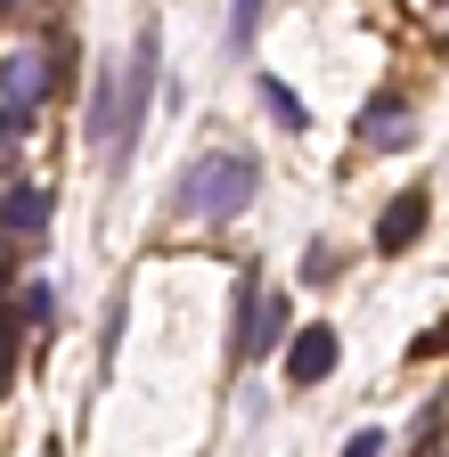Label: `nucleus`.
I'll use <instances>...</instances> for the list:
<instances>
[{
  "mask_svg": "<svg viewBox=\"0 0 449 457\" xmlns=\"http://www.w3.org/2000/svg\"><path fill=\"white\" fill-rule=\"evenodd\" d=\"M335 360H344V335H335V327H295V343H287V384H327Z\"/></svg>",
  "mask_w": 449,
  "mask_h": 457,
  "instance_id": "obj_4",
  "label": "nucleus"
},
{
  "mask_svg": "<svg viewBox=\"0 0 449 457\" xmlns=\"http://www.w3.org/2000/svg\"><path fill=\"white\" fill-rule=\"evenodd\" d=\"M33 90H41V57H9V74H0V106H33Z\"/></svg>",
  "mask_w": 449,
  "mask_h": 457,
  "instance_id": "obj_8",
  "label": "nucleus"
},
{
  "mask_svg": "<svg viewBox=\"0 0 449 457\" xmlns=\"http://www.w3.org/2000/svg\"><path fill=\"white\" fill-rule=\"evenodd\" d=\"M287 295H262V278L237 286V360H270L278 343H287Z\"/></svg>",
  "mask_w": 449,
  "mask_h": 457,
  "instance_id": "obj_3",
  "label": "nucleus"
},
{
  "mask_svg": "<svg viewBox=\"0 0 449 457\" xmlns=\"http://www.w3.org/2000/svg\"><path fill=\"white\" fill-rule=\"evenodd\" d=\"M262 9H270V0H237V9H229V49H237V57L254 49V25H262Z\"/></svg>",
  "mask_w": 449,
  "mask_h": 457,
  "instance_id": "obj_10",
  "label": "nucleus"
},
{
  "mask_svg": "<svg viewBox=\"0 0 449 457\" xmlns=\"http://www.w3.org/2000/svg\"><path fill=\"white\" fill-rule=\"evenodd\" d=\"M49 311H58V295H49V286H25V327H41Z\"/></svg>",
  "mask_w": 449,
  "mask_h": 457,
  "instance_id": "obj_11",
  "label": "nucleus"
},
{
  "mask_svg": "<svg viewBox=\"0 0 449 457\" xmlns=\"http://www.w3.org/2000/svg\"><path fill=\"white\" fill-rule=\"evenodd\" d=\"M425 220H433V196H425V188H409L401 204L376 220V245H384V253H409V245L425 237Z\"/></svg>",
  "mask_w": 449,
  "mask_h": 457,
  "instance_id": "obj_5",
  "label": "nucleus"
},
{
  "mask_svg": "<svg viewBox=\"0 0 449 457\" xmlns=\"http://www.w3.org/2000/svg\"><path fill=\"white\" fill-rule=\"evenodd\" d=\"M303 278H311V286H327V278H335V253H327V245H311V253H303Z\"/></svg>",
  "mask_w": 449,
  "mask_h": 457,
  "instance_id": "obj_12",
  "label": "nucleus"
},
{
  "mask_svg": "<svg viewBox=\"0 0 449 457\" xmlns=\"http://www.w3.org/2000/svg\"><path fill=\"white\" fill-rule=\"evenodd\" d=\"M254 188H262V163H254L245 147H212V155H196V163L180 171L172 204H180L188 220H237V212L254 204Z\"/></svg>",
  "mask_w": 449,
  "mask_h": 457,
  "instance_id": "obj_1",
  "label": "nucleus"
},
{
  "mask_svg": "<svg viewBox=\"0 0 449 457\" xmlns=\"http://www.w3.org/2000/svg\"><path fill=\"white\" fill-rule=\"evenodd\" d=\"M344 457H392V441H384V433L368 425V433H352V449H344Z\"/></svg>",
  "mask_w": 449,
  "mask_h": 457,
  "instance_id": "obj_13",
  "label": "nucleus"
},
{
  "mask_svg": "<svg viewBox=\"0 0 449 457\" xmlns=\"http://www.w3.org/2000/svg\"><path fill=\"white\" fill-rule=\"evenodd\" d=\"M360 139H368V147H409V139H417V131H409V106H401V98H376V106L360 114Z\"/></svg>",
  "mask_w": 449,
  "mask_h": 457,
  "instance_id": "obj_6",
  "label": "nucleus"
},
{
  "mask_svg": "<svg viewBox=\"0 0 449 457\" xmlns=\"http://www.w3.org/2000/svg\"><path fill=\"white\" fill-rule=\"evenodd\" d=\"M262 106L278 114V123H287V131H311V114H303V98L287 90V82H278V74H262Z\"/></svg>",
  "mask_w": 449,
  "mask_h": 457,
  "instance_id": "obj_9",
  "label": "nucleus"
},
{
  "mask_svg": "<svg viewBox=\"0 0 449 457\" xmlns=\"http://www.w3.org/2000/svg\"><path fill=\"white\" fill-rule=\"evenodd\" d=\"M17 123H25V114H17V106H0V139H9V131H17Z\"/></svg>",
  "mask_w": 449,
  "mask_h": 457,
  "instance_id": "obj_14",
  "label": "nucleus"
},
{
  "mask_svg": "<svg viewBox=\"0 0 449 457\" xmlns=\"http://www.w3.org/2000/svg\"><path fill=\"white\" fill-rule=\"evenodd\" d=\"M41 220H49V196L41 188H9V196H0V228H9V237H33Z\"/></svg>",
  "mask_w": 449,
  "mask_h": 457,
  "instance_id": "obj_7",
  "label": "nucleus"
},
{
  "mask_svg": "<svg viewBox=\"0 0 449 457\" xmlns=\"http://www.w3.org/2000/svg\"><path fill=\"white\" fill-rule=\"evenodd\" d=\"M155 74H163V25L147 17V25H139V41H131V57H123V106H115V147H106V163H115V171H131V155H139Z\"/></svg>",
  "mask_w": 449,
  "mask_h": 457,
  "instance_id": "obj_2",
  "label": "nucleus"
}]
</instances>
